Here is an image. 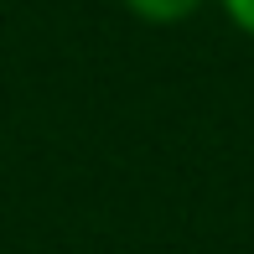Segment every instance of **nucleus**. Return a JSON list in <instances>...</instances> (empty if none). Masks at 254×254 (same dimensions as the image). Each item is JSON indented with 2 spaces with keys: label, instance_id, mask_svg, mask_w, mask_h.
Masks as SVG:
<instances>
[{
  "label": "nucleus",
  "instance_id": "1",
  "mask_svg": "<svg viewBox=\"0 0 254 254\" xmlns=\"http://www.w3.org/2000/svg\"><path fill=\"white\" fill-rule=\"evenodd\" d=\"M120 5L145 26H177V21H192L207 0H120Z\"/></svg>",
  "mask_w": 254,
  "mask_h": 254
},
{
  "label": "nucleus",
  "instance_id": "2",
  "mask_svg": "<svg viewBox=\"0 0 254 254\" xmlns=\"http://www.w3.org/2000/svg\"><path fill=\"white\" fill-rule=\"evenodd\" d=\"M218 5H223V16L234 21L244 37H254V0H218Z\"/></svg>",
  "mask_w": 254,
  "mask_h": 254
}]
</instances>
